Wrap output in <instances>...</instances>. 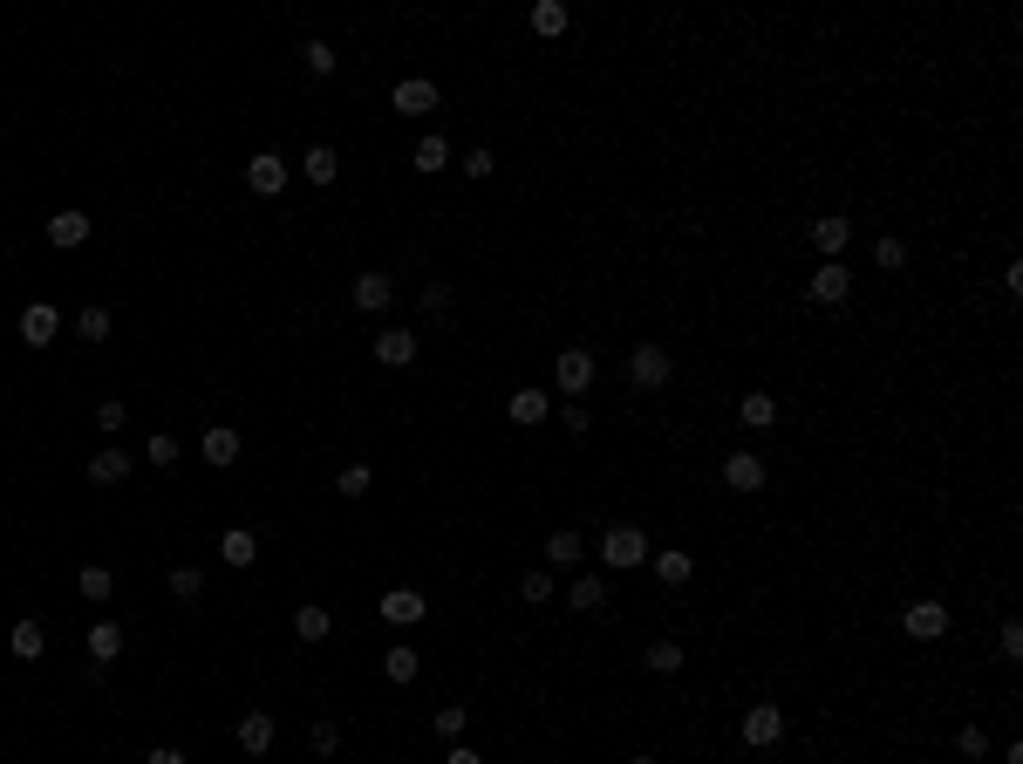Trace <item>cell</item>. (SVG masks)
I'll return each mask as SVG.
<instances>
[{"label":"cell","mask_w":1023,"mask_h":764,"mask_svg":"<svg viewBox=\"0 0 1023 764\" xmlns=\"http://www.w3.org/2000/svg\"><path fill=\"white\" fill-rule=\"evenodd\" d=\"M601 560H607V567H642V560H648V533H642V526H607V533H601Z\"/></svg>","instance_id":"obj_1"},{"label":"cell","mask_w":1023,"mask_h":764,"mask_svg":"<svg viewBox=\"0 0 1023 764\" xmlns=\"http://www.w3.org/2000/svg\"><path fill=\"white\" fill-rule=\"evenodd\" d=\"M246 185L260 191V198H280V191H287V157H280V151H253V157H246Z\"/></svg>","instance_id":"obj_2"},{"label":"cell","mask_w":1023,"mask_h":764,"mask_svg":"<svg viewBox=\"0 0 1023 764\" xmlns=\"http://www.w3.org/2000/svg\"><path fill=\"white\" fill-rule=\"evenodd\" d=\"M778 737H785V710H778V703H758V710H744V744H751V751H771Z\"/></svg>","instance_id":"obj_3"},{"label":"cell","mask_w":1023,"mask_h":764,"mask_svg":"<svg viewBox=\"0 0 1023 764\" xmlns=\"http://www.w3.org/2000/svg\"><path fill=\"white\" fill-rule=\"evenodd\" d=\"M901 628H908L914 642H942V635H948V608H942V601H914V608L901 614Z\"/></svg>","instance_id":"obj_4"},{"label":"cell","mask_w":1023,"mask_h":764,"mask_svg":"<svg viewBox=\"0 0 1023 764\" xmlns=\"http://www.w3.org/2000/svg\"><path fill=\"white\" fill-rule=\"evenodd\" d=\"M198 458L212 464V471H226V464H239V430H232V423H212V430L198 437Z\"/></svg>","instance_id":"obj_5"},{"label":"cell","mask_w":1023,"mask_h":764,"mask_svg":"<svg viewBox=\"0 0 1023 764\" xmlns=\"http://www.w3.org/2000/svg\"><path fill=\"white\" fill-rule=\"evenodd\" d=\"M723 485L730 492H764V458L758 451H730L723 458Z\"/></svg>","instance_id":"obj_6"},{"label":"cell","mask_w":1023,"mask_h":764,"mask_svg":"<svg viewBox=\"0 0 1023 764\" xmlns=\"http://www.w3.org/2000/svg\"><path fill=\"white\" fill-rule=\"evenodd\" d=\"M389 103H396V110H403V116H423V110H437V82H430V76H403V82H396V89H389Z\"/></svg>","instance_id":"obj_7"},{"label":"cell","mask_w":1023,"mask_h":764,"mask_svg":"<svg viewBox=\"0 0 1023 764\" xmlns=\"http://www.w3.org/2000/svg\"><path fill=\"white\" fill-rule=\"evenodd\" d=\"M628 376H635V389H662V382H669V355H662L655 342H642L635 355H628Z\"/></svg>","instance_id":"obj_8"},{"label":"cell","mask_w":1023,"mask_h":764,"mask_svg":"<svg viewBox=\"0 0 1023 764\" xmlns=\"http://www.w3.org/2000/svg\"><path fill=\"white\" fill-rule=\"evenodd\" d=\"M376 362H382V369H410V362H417V335H410V328H382V335H376Z\"/></svg>","instance_id":"obj_9"},{"label":"cell","mask_w":1023,"mask_h":764,"mask_svg":"<svg viewBox=\"0 0 1023 764\" xmlns=\"http://www.w3.org/2000/svg\"><path fill=\"white\" fill-rule=\"evenodd\" d=\"M430 614V601H423L417 587H389L382 594V621H396V628H410V621H423Z\"/></svg>","instance_id":"obj_10"},{"label":"cell","mask_w":1023,"mask_h":764,"mask_svg":"<svg viewBox=\"0 0 1023 764\" xmlns=\"http://www.w3.org/2000/svg\"><path fill=\"white\" fill-rule=\"evenodd\" d=\"M55 328H62V314H55L48 301L21 307V342H28V348H48V342H55Z\"/></svg>","instance_id":"obj_11"},{"label":"cell","mask_w":1023,"mask_h":764,"mask_svg":"<svg viewBox=\"0 0 1023 764\" xmlns=\"http://www.w3.org/2000/svg\"><path fill=\"white\" fill-rule=\"evenodd\" d=\"M553 382H560L567 396H580V389L594 382V355H587V348H567V355L553 362Z\"/></svg>","instance_id":"obj_12"},{"label":"cell","mask_w":1023,"mask_h":764,"mask_svg":"<svg viewBox=\"0 0 1023 764\" xmlns=\"http://www.w3.org/2000/svg\"><path fill=\"white\" fill-rule=\"evenodd\" d=\"M846 294H853V273L839 267V260H826V267L812 273V301H819V307H839Z\"/></svg>","instance_id":"obj_13"},{"label":"cell","mask_w":1023,"mask_h":764,"mask_svg":"<svg viewBox=\"0 0 1023 764\" xmlns=\"http://www.w3.org/2000/svg\"><path fill=\"white\" fill-rule=\"evenodd\" d=\"M389 301H396V280L389 273H355V307L362 314H382Z\"/></svg>","instance_id":"obj_14"},{"label":"cell","mask_w":1023,"mask_h":764,"mask_svg":"<svg viewBox=\"0 0 1023 764\" xmlns=\"http://www.w3.org/2000/svg\"><path fill=\"white\" fill-rule=\"evenodd\" d=\"M239 751H253V758L273 751V710H246L239 717Z\"/></svg>","instance_id":"obj_15"},{"label":"cell","mask_w":1023,"mask_h":764,"mask_svg":"<svg viewBox=\"0 0 1023 764\" xmlns=\"http://www.w3.org/2000/svg\"><path fill=\"white\" fill-rule=\"evenodd\" d=\"M82 239H89V212H55V219H48V246L76 253Z\"/></svg>","instance_id":"obj_16"},{"label":"cell","mask_w":1023,"mask_h":764,"mask_svg":"<svg viewBox=\"0 0 1023 764\" xmlns=\"http://www.w3.org/2000/svg\"><path fill=\"white\" fill-rule=\"evenodd\" d=\"M219 560H226V567H253V560H260V539L246 533V526H226V533H219Z\"/></svg>","instance_id":"obj_17"},{"label":"cell","mask_w":1023,"mask_h":764,"mask_svg":"<svg viewBox=\"0 0 1023 764\" xmlns=\"http://www.w3.org/2000/svg\"><path fill=\"white\" fill-rule=\"evenodd\" d=\"M607 601H614V594H607L601 573H580V580H573V594H567V608H580V614H601Z\"/></svg>","instance_id":"obj_18"},{"label":"cell","mask_w":1023,"mask_h":764,"mask_svg":"<svg viewBox=\"0 0 1023 764\" xmlns=\"http://www.w3.org/2000/svg\"><path fill=\"white\" fill-rule=\"evenodd\" d=\"M846 239H853V226H846V219H812V246H819L826 260H839V253H846Z\"/></svg>","instance_id":"obj_19"},{"label":"cell","mask_w":1023,"mask_h":764,"mask_svg":"<svg viewBox=\"0 0 1023 764\" xmlns=\"http://www.w3.org/2000/svg\"><path fill=\"white\" fill-rule=\"evenodd\" d=\"M417 669H423V655L410 649V642H396V649L382 655V676H389V683H417Z\"/></svg>","instance_id":"obj_20"},{"label":"cell","mask_w":1023,"mask_h":764,"mask_svg":"<svg viewBox=\"0 0 1023 764\" xmlns=\"http://www.w3.org/2000/svg\"><path fill=\"white\" fill-rule=\"evenodd\" d=\"M7 649H14V662H41V621H14V635H7Z\"/></svg>","instance_id":"obj_21"},{"label":"cell","mask_w":1023,"mask_h":764,"mask_svg":"<svg viewBox=\"0 0 1023 764\" xmlns=\"http://www.w3.org/2000/svg\"><path fill=\"white\" fill-rule=\"evenodd\" d=\"M89 478H96V485H123V478H130V458H123V451H96V458H89Z\"/></svg>","instance_id":"obj_22"},{"label":"cell","mask_w":1023,"mask_h":764,"mask_svg":"<svg viewBox=\"0 0 1023 764\" xmlns=\"http://www.w3.org/2000/svg\"><path fill=\"white\" fill-rule=\"evenodd\" d=\"M89 655H96V662H116V655H123V628H116V621H96V628H89Z\"/></svg>","instance_id":"obj_23"},{"label":"cell","mask_w":1023,"mask_h":764,"mask_svg":"<svg viewBox=\"0 0 1023 764\" xmlns=\"http://www.w3.org/2000/svg\"><path fill=\"white\" fill-rule=\"evenodd\" d=\"M532 35H546V41L567 35V7H560V0H539V7H532Z\"/></svg>","instance_id":"obj_24"},{"label":"cell","mask_w":1023,"mask_h":764,"mask_svg":"<svg viewBox=\"0 0 1023 764\" xmlns=\"http://www.w3.org/2000/svg\"><path fill=\"white\" fill-rule=\"evenodd\" d=\"M301 171H307V178H314V185H335V171H341V157H335V151H328V144H314V151H307V157H301Z\"/></svg>","instance_id":"obj_25"},{"label":"cell","mask_w":1023,"mask_h":764,"mask_svg":"<svg viewBox=\"0 0 1023 764\" xmlns=\"http://www.w3.org/2000/svg\"><path fill=\"white\" fill-rule=\"evenodd\" d=\"M294 635H301V642H328V608H321V601H307V608L294 614Z\"/></svg>","instance_id":"obj_26"},{"label":"cell","mask_w":1023,"mask_h":764,"mask_svg":"<svg viewBox=\"0 0 1023 764\" xmlns=\"http://www.w3.org/2000/svg\"><path fill=\"white\" fill-rule=\"evenodd\" d=\"M505 410H512V423H546V389H519Z\"/></svg>","instance_id":"obj_27"},{"label":"cell","mask_w":1023,"mask_h":764,"mask_svg":"<svg viewBox=\"0 0 1023 764\" xmlns=\"http://www.w3.org/2000/svg\"><path fill=\"white\" fill-rule=\"evenodd\" d=\"M76 335H82V342H110V307H82Z\"/></svg>","instance_id":"obj_28"},{"label":"cell","mask_w":1023,"mask_h":764,"mask_svg":"<svg viewBox=\"0 0 1023 764\" xmlns=\"http://www.w3.org/2000/svg\"><path fill=\"white\" fill-rule=\"evenodd\" d=\"M737 417L751 423V430H771V423H778V403H771V396L758 389V396H744V410H737Z\"/></svg>","instance_id":"obj_29"},{"label":"cell","mask_w":1023,"mask_h":764,"mask_svg":"<svg viewBox=\"0 0 1023 764\" xmlns=\"http://www.w3.org/2000/svg\"><path fill=\"white\" fill-rule=\"evenodd\" d=\"M444 164H451V144H444V137H423V144H417V171H430V178H437Z\"/></svg>","instance_id":"obj_30"},{"label":"cell","mask_w":1023,"mask_h":764,"mask_svg":"<svg viewBox=\"0 0 1023 764\" xmlns=\"http://www.w3.org/2000/svg\"><path fill=\"white\" fill-rule=\"evenodd\" d=\"M580 553H587V546H580V533H553V539H546V560H553V567H573Z\"/></svg>","instance_id":"obj_31"},{"label":"cell","mask_w":1023,"mask_h":764,"mask_svg":"<svg viewBox=\"0 0 1023 764\" xmlns=\"http://www.w3.org/2000/svg\"><path fill=\"white\" fill-rule=\"evenodd\" d=\"M655 573H662V587H682L696 567H689V553H655Z\"/></svg>","instance_id":"obj_32"},{"label":"cell","mask_w":1023,"mask_h":764,"mask_svg":"<svg viewBox=\"0 0 1023 764\" xmlns=\"http://www.w3.org/2000/svg\"><path fill=\"white\" fill-rule=\"evenodd\" d=\"M648 669H655V676H676V669H682V642H655V649H648Z\"/></svg>","instance_id":"obj_33"},{"label":"cell","mask_w":1023,"mask_h":764,"mask_svg":"<svg viewBox=\"0 0 1023 764\" xmlns=\"http://www.w3.org/2000/svg\"><path fill=\"white\" fill-rule=\"evenodd\" d=\"M873 260H880L887 273H901V267H908V246H901V239L887 232V239H873Z\"/></svg>","instance_id":"obj_34"},{"label":"cell","mask_w":1023,"mask_h":764,"mask_svg":"<svg viewBox=\"0 0 1023 764\" xmlns=\"http://www.w3.org/2000/svg\"><path fill=\"white\" fill-rule=\"evenodd\" d=\"M301 62L314 69V76H335V48H328V41H307V48H301Z\"/></svg>","instance_id":"obj_35"},{"label":"cell","mask_w":1023,"mask_h":764,"mask_svg":"<svg viewBox=\"0 0 1023 764\" xmlns=\"http://www.w3.org/2000/svg\"><path fill=\"white\" fill-rule=\"evenodd\" d=\"M519 594H526L532 608H546V601H553V573H526V580H519Z\"/></svg>","instance_id":"obj_36"},{"label":"cell","mask_w":1023,"mask_h":764,"mask_svg":"<svg viewBox=\"0 0 1023 764\" xmlns=\"http://www.w3.org/2000/svg\"><path fill=\"white\" fill-rule=\"evenodd\" d=\"M335 492L341 498H362V492H369V464H348V471L335 478Z\"/></svg>","instance_id":"obj_37"},{"label":"cell","mask_w":1023,"mask_h":764,"mask_svg":"<svg viewBox=\"0 0 1023 764\" xmlns=\"http://www.w3.org/2000/svg\"><path fill=\"white\" fill-rule=\"evenodd\" d=\"M89 601H110V567H82V580H76Z\"/></svg>","instance_id":"obj_38"},{"label":"cell","mask_w":1023,"mask_h":764,"mask_svg":"<svg viewBox=\"0 0 1023 764\" xmlns=\"http://www.w3.org/2000/svg\"><path fill=\"white\" fill-rule=\"evenodd\" d=\"M198 587H205V573H198V567H178V573H171V594H178V601H198Z\"/></svg>","instance_id":"obj_39"},{"label":"cell","mask_w":1023,"mask_h":764,"mask_svg":"<svg viewBox=\"0 0 1023 764\" xmlns=\"http://www.w3.org/2000/svg\"><path fill=\"white\" fill-rule=\"evenodd\" d=\"M144 458L171 471V464H178V437H151V444H144Z\"/></svg>","instance_id":"obj_40"},{"label":"cell","mask_w":1023,"mask_h":764,"mask_svg":"<svg viewBox=\"0 0 1023 764\" xmlns=\"http://www.w3.org/2000/svg\"><path fill=\"white\" fill-rule=\"evenodd\" d=\"M314 751H321V758H335V751H341V724H328V717H321V724H314Z\"/></svg>","instance_id":"obj_41"},{"label":"cell","mask_w":1023,"mask_h":764,"mask_svg":"<svg viewBox=\"0 0 1023 764\" xmlns=\"http://www.w3.org/2000/svg\"><path fill=\"white\" fill-rule=\"evenodd\" d=\"M955 751H962V758H983V751H989L983 724H969V730H962V737H955Z\"/></svg>","instance_id":"obj_42"},{"label":"cell","mask_w":1023,"mask_h":764,"mask_svg":"<svg viewBox=\"0 0 1023 764\" xmlns=\"http://www.w3.org/2000/svg\"><path fill=\"white\" fill-rule=\"evenodd\" d=\"M996 649H1003V662H1017V655H1023V628H1017V621H1003V635H996Z\"/></svg>","instance_id":"obj_43"},{"label":"cell","mask_w":1023,"mask_h":764,"mask_svg":"<svg viewBox=\"0 0 1023 764\" xmlns=\"http://www.w3.org/2000/svg\"><path fill=\"white\" fill-rule=\"evenodd\" d=\"M437 737H464V710H457V703H451V710H437Z\"/></svg>","instance_id":"obj_44"},{"label":"cell","mask_w":1023,"mask_h":764,"mask_svg":"<svg viewBox=\"0 0 1023 764\" xmlns=\"http://www.w3.org/2000/svg\"><path fill=\"white\" fill-rule=\"evenodd\" d=\"M423 307H430V314H444V307H451V287H444V280H430V287H423Z\"/></svg>","instance_id":"obj_45"},{"label":"cell","mask_w":1023,"mask_h":764,"mask_svg":"<svg viewBox=\"0 0 1023 764\" xmlns=\"http://www.w3.org/2000/svg\"><path fill=\"white\" fill-rule=\"evenodd\" d=\"M96 430H123V403H96Z\"/></svg>","instance_id":"obj_46"},{"label":"cell","mask_w":1023,"mask_h":764,"mask_svg":"<svg viewBox=\"0 0 1023 764\" xmlns=\"http://www.w3.org/2000/svg\"><path fill=\"white\" fill-rule=\"evenodd\" d=\"M464 178H492V151H471V157H464Z\"/></svg>","instance_id":"obj_47"},{"label":"cell","mask_w":1023,"mask_h":764,"mask_svg":"<svg viewBox=\"0 0 1023 764\" xmlns=\"http://www.w3.org/2000/svg\"><path fill=\"white\" fill-rule=\"evenodd\" d=\"M144 764H185V751H178V744H157V751H151Z\"/></svg>","instance_id":"obj_48"},{"label":"cell","mask_w":1023,"mask_h":764,"mask_svg":"<svg viewBox=\"0 0 1023 764\" xmlns=\"http://www.w3.org/2000/svg\"><path fill=\"white\" fill-rule=\"evenodd\" d=\"M444 764H485V758H478L471 744H457V751H451V758H444Z\"/></svg>","instance_id":"obj_49"},{"label":"cell","mask_w":1023,"mask_h":764,"mask_svg":"<svg viewBox=\"0 0 1023 764\" xmlns=\"http://www.w3.org/2000/svg\"><path fill=\"white\" fill-rule=\"evenodd\" d=\"M628 764H655V758H628Z\"/></svg>","instance_id":"obj_50"}]
</instances>
